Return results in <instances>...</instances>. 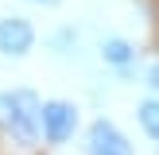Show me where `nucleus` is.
Masks as SVG:
<instances>
[{"label":"nucleus","instance_id":"obj_4","mask_svg":"<svg viewBox=\"0 0 159 155\" xmlns=\"http://www.w3.org/2000/svg\"><path fill=\"white\" fill-rule=\"evenodd\" d=\"M85 155H132V144L124 140V132L113 120H93L85 132Z\"/></svg>","mask_w":159,"mask_h":155},{"label":"nucleus","instance_id":"obj_1","mask_svg":"<svg viewBox=\"0 0 159 155\" xmlns=\"http://www.w3.org/2000/svg\"><path fill=\"white\" fill-rule=\"evenodd\" d=\"M39 101L35 89H4L0 93V120H4L12 144L20 147H35L39 144Z\"/></svg>","mask_w":159,"mask_h":155},{"label":"nucleus","instance_id":"obj_2","mask_svg":"<svg viewBox=\"0 0 159 155\" xmlns=\"http://www.w3.org/2000/svg\"><path fill=\"white\" fill-rule=\"evenodd\" d=\"M74 132H78V105H70V101H47L39 108V136L51 147L66 144Z\"/></svg>","mask_w":159,"mask_h":155},{"label":"nucleus","instance_id":"obj_3","mask_svg":"<svg viewBox=\"0 0 159 155\" xmlns=\"http://www.w3.org/2000/svg\"><path fill=\"white\" fill-rule=\"evenodd\" d=\"M35 46V27L27 16H4L0 20V54L4 58H23Z\"/></svg>","mask_w":159,"mask_h":155},{"label":"nucleus","instance_id":"obj_5","mask_svg":"<svg viewBox=\"0 0 159 155\" xmlns=\"http://www.w3.org/2000/svg\"><path fill=\"white\" fill-rule=\"evenodd\" d=\"M101 62H109V66H128V62H136V46H132L128 39H120V35H109V39H101Z\"/></svg>","mask_w":159,"mask_h":155},{"label":"nucleus","instance_id":"obj_8","mask_svg":"<svg viewBox=\"0 0 159 155\" xmlns=\"http://www.w3.org/2000/svg\"><path fill=\"white\" fill-rule=\"evenodd\" d=\"M27 4H43V8H51V4H58V0H27Z\"/></svg>","mask_w":159,"mask_h":155},{"label":"nucleus","instance_id":"obj_7","mask_svg":"<svg viewBox=\"0 0 159 155\" xmlns=\"http://www.w3.org/2000/svg\"><path fill=\"white\" fill-rule=\"evenodd\" d=\"M144 85H148V89H152L155 97H159V62H152V66H148V78H144Z\"/></svg>","mask_w":159,"mask_h":155},{"label":"nucleus","instance_id":"obj_6","mask_svg":"<svg viewBox=\"0 0 159 155\" xmlns=\"http://www.w3.org/2000/svg\"><path fill=\"white\" fill-rule=\"evenodd\" d=\"M136 116H140V128L148 132V140H152V144H159V97H148V101H140Z\"/></svg>","mask_w":159,"mask_h":155}]
</instances>
